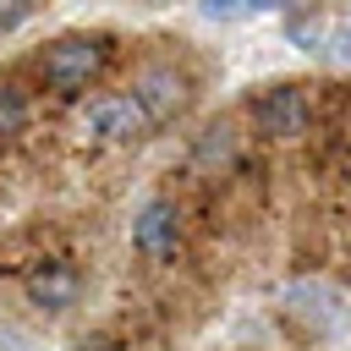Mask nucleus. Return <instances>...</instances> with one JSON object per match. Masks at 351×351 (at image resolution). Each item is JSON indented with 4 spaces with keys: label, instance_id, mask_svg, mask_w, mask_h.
<instances>
[{
    "label": "nucleus",
    "instance_id": "f257e3e1",
    "mask_svg": "<svg viewBox=\"0 0 351 351\" xmlns=\"http://www.w3.org/2000/svg\"><path fill=\"white\" fill-rule=\"evenodd\" d=\"M110 60V44L99 33H71V38H55L44 55H38V71L55 93H82Z\"/></svg>",
    "mask_w": 351,
    "mask_h": 351
},
{
    "label": "nucleus",
    "instance_id": "f03ea898",
    "mask_svg": "<svg viewBox=\"0 0 351 351\" xmlns=\"http://www.w3.org/2000/svg\"><path fill=\"white\" fill-rule=\"evenodd\" d=\"M148 126H154V121H148V110H143L137 93H99V99L82 104V132H88L93 143H132V137H143Z\"/></svg>",
    "mask_w": 351,
    "mask_h": 351
},
{
    "label": "nucleus",
    "instance_id": "7ed1b4c3",
    "mask_svg": "<svg viewBox=\"0 0 351 351\" xmlns=\"http://www.w3.org/2000/svg\"><path fill=\"white\" fill-rule=\"evenodd\" d=\"M132 247L143 258H176V247H181V214L165 197L143 203V214L132 219Z\"/></svg>",
    "mask_w": 351,
    "mask_h": 351
},
{
    "label": "nucleus",
    "instance_id": "20e7f679",
    "mask_svg": "<svg viewBox=\"0 0 351 351\" xmlns=\"http://www.w3.org/2000/svg\"><path fill=\"white\" fill-rule=\"evenodd\" d=\"M258 126L274 132V137H296V132H307V93L291 88V82L269 88V93L258 99Z\"/></svg>",
    "mask_w": 351,
    "mask_h": 351
},
{
    "label": "nucleus",
    "instance_id": "39448f33",
    "mask_svg": "<svg viewBox=\"0 0 351 351\" xmlns=\"http://www.w3.org/2000/svg\"><path fill=\"white\" fill-rule=\"evenodd\" d=\"M27 302L44 307V313H66L77 302V269L71 263H44L27 274Z\"/></svg>",
    "mask_w": 351,
    "mask_h": 351
},
{
    "label": "nucleus",
    "instance_id": "423d86ee",
    "mask_svg": "<svg viewBox=\"0 0 351 351\" xmlns=\"http://www.w3.org/2000/svg\"><path fill=\"white\" fill-rule=\"evenodd\" d=\"M137 99H143L148 121H165V115H176V110H181L186 82H181L176 71H148V77H143V88H137Z\"/></svg>",
    "mask_w": 351,
    "mask_h": 351
},
{
    "label": "nucleus",
    "instance_id": "0eeeda50",
    "mask_svg": "<svg viewBox=\"0 0 351 351\" xmlns=\"http://www.w3.org/2000/svg\"><path fill=\"white\" fill-rule=\"evenodd\" d=\"M280 0H197V16L203 22H241V16H258Z\"/></svg>",
    "mask_w": 351,
    "mask_h": 351
},
{
    "label": "nucleus",
    "instance_id": "6e6552de",
    "mask_svg": "<svg viewBox=\"0 0 351 351\" xmlns=\"http://www.w3.org/2000/svg\"><path fill=\"white\" fill-rule=\"evenodd\" d=\"M27 132V93L16 82H0V137Z\"/></svg>",
    "mask_w": 351,
    "mask_h": 351
},
{
    "label": "nucleus",
    "instance_id": "1a4fd4ad",
    "mask_svg": "<svg viewBox=\"0 0 351 351\" xmlns=\"http://www.w3.org/2000/svg\"><path fill=\"white\" fill-rule=\"evenodd\" d=\"M285 38H291L296 49H324V22H313V16H291V22H285Z\"/></svg>",
    "mask_w": 351,
    "mask_h": 351
},
{
    "label": "nucleus",
    "instance_id": "9d476101",
    "mask_svg": "<svg viewBox=\"0 0 351 351\" xmlns=\"http://www.w3.org/2000/svg\"><path fill=\"white\" fill-rule=\"evenodd\" d=\"M324 55H329V60H340V66H351V22L324 27Z\"/></svg>",
    "mask_w": 351,
    "mask_h": 351
},
{
    "label": "nucleus",
    "instance_id": "9b49d317",
    "mask_svg": "<svg viewBox=\"0 0 351 351\" xmlns=\"http://www.w3.org/2000/svg\"><path fill=\"white\" fill-rule=\"evenodd\" d=\"M33 16V0H0V33H16Z\"/></svg>",
    "mask_w": 351,
    "mask_h": 351
},
{
    "label": "nucleus",
    "instance_id": "f8f14e48",
    "mask_svg": "<svg viewBox=\"0 0 351 351\" xmlns=\"http://www.w3.org/2000/svg\"><path fill=\"white\" fill-rule=\"evenodd\" d=\"M77 351H126V346H121V340H110V335H93V340H82Z\"/></svg>",
    "mask_w": 351,
    "mask_h": 351
},
{
    "label": "nucleus",
    "instance_id": "ddd939ff",
    "mask_svg": "<svg viewBox=\"0 0 351 351\" xmlns=\"http://www.w3.org/2000/svg\"><path fill=\"white\" fill-rule=\"evenodd\" d=\"M0 351H11V346H0Z\"/></svg>",
    "mask_w": 351,
    "mask_h": 351
}]
</instances>
